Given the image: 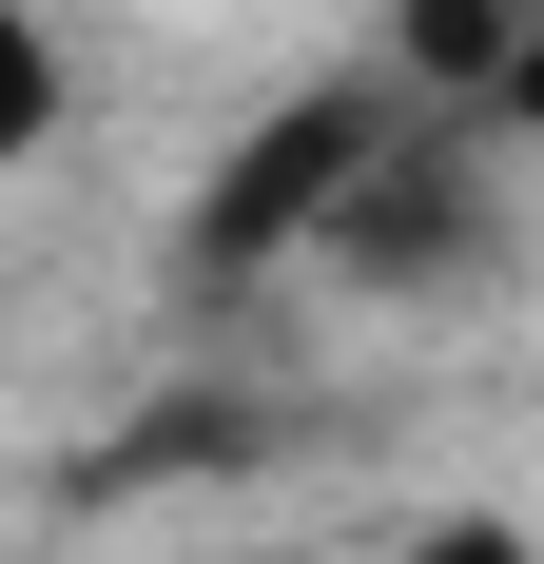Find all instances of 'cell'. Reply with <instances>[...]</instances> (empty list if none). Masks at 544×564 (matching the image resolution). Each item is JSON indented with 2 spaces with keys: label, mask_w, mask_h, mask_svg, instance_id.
<instances>
[{
  "label": "cell",
  "mask_w": 544,
  "mask_h": 564,
  "mask_svg": "<svg viewBox=\"0 0 544 564\" xmlns=\"http://www.w3.org/2000/svg\"><path fill=\"white\" fill-rule=\"evenodd\" d=\"M389 137H409V98H389V78H330V98H292L253 156L195 195V273H272V253H312V234H330V195H350Z\"/></svg>",
  "instance_id": "obj_1"
},
{
  "label": "cell",
  "mask_w": 544,
  "mask_h": 564,
  "mask_svg": "<svg viewBox=\"0 0 544 564\" xmlns=\"http://www.w3.org/2000/svg\"><path fill=\"white\" fill-rule=\"evenodd\" d=\"M525 20H544V0H409L389 98H505V78H525Z\"/></svg>",
  "instance_id": "obj_2"
},
{
  "label": "cell",
  "mask_w": 544,
  "mask_h": 564,
  "mask_svg": "<svg viewBox=\"0 0 544 564\" xmlns=\"http://www.w3.org/2000/svg\"><path fill=\"white\" fill-rule=\"evenodd\" d=\"M58 137V40H40V0H0V175Z\"/></svg>",
  "instance_id": "obj_3"
},
{
  "label": "cell",
  "mask_w": 544,
  "mask_h": 564,
  "mask_svg": "<svg viewBox=\"0 0 544 564\" xmlns=\"http://www.w3.org/2000/svg\"><path fill=\"white\" fill-rule=\"evenodd\" d=\"M428 564H505V525H428Z\"/></svg>",
  "instance_id": "obj_4"
}]
</instances>
